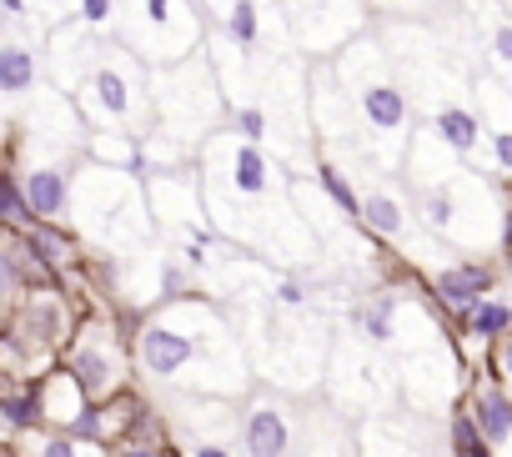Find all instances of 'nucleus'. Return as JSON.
<instances>
[{
	"mask_svg": "<svg viewBox=\"0 0 512 457\" xmlns=\"http://www.w3.org/2000/svg\"><path fill=\"white\" fill-rule=\"evenodd\" d=\"M497 372H502V382L512 387V332L502 337V347H497Z\"/></svg>",
	"mask_w": 512,
	"mask_h": 457,
	"instance_id": "c756f323",
	"label": "nucleus"
},
{
	"mask_svg": "<svg viewBox=\"0 0 512 457\" xmlns=\"http://www.w3.org/2000/svg\"><path fill=\"white\" fill-rule=\"evenodd\" d=\"M36 257L26 252V242H0V302L6 297H26Z\"/></svg>",
	"mask_w": 512,
	"mask_h": 457,
	"instance_id": "b1692460",
	"label": "nucleus"
},
{
	"mask_svg": "<svg viewBox=\"0 0 512 457\" xmlns=\"http://www.w3.org/2000/svg\"><path fill=\"white\" fill-rule=\"evenodd\" d=\"M16 337L21 347H36V352H51L71 337V307L66 297L56 292H26L21 307H16Z\"/></svg>",
	"mask_w": 512,
	"mask_h": 457,
	"instance_id": "dca6fc26",
	"label": "nucleus"
},
{
	"mask_svg": "<svg viewBox=\"0 0 512 457\" xmlns=\"http://www.w3.org/2000/svg\"><path fill=\"white\" fill-rule=\"evenodd\" d=\"M46 16H51V26H66L76 16V0H46Z\"/></svg>",
	"mask_w": 512,
	"mask_h": 457,
	"instance_id": "c85d7f7f",
	"label": "nucleus"
},
{
	"mask_svg": "<svg viewBox=\"0 0 512 457\" xmlns=\"http://www.w3.org/2000/svg\"><path fill=\"white\" fill-rule=\"evenodd\" d=\"M467 417H472V427H477V437H482V447H487L492 457H512V392L482 382V387L472 392Z\"/></svg>",
	"mask_w": 512,
	"mask_h": 457,
	"instance_id": "a211bd4d",
	"label": "nucleus"
},
{
	"mask_svg": "<svg viewBox=\"0 0 512 457\" xmlns=\"http://www.w3.org/2000/svg\"><path fill=\"white\" fill-rule=\"evenodd\" d=\"M297 447H302V457H362L357 432H352V422H347L337 407H317V412L302 422Z\"/></svg>",
	"mask_w": 512,
	"mask_h": 457,
	"instance_id": "6ab92c4d",
	"label": "nucleus"
},
{
	"mask_svg": "<svg viewBox=\"0 0 512 457\" xmlns=\"http://www.w3.org/2000/svg\"><path fill=\"white\" fill-rule=\"evenodd\" d=\"M477 96V116H482V151H487V171L512 181V81L477 71L472 81Z\"/></svg>",
	"mask_w": 512,
	"mask_h": 457,
	"instance_id": "ddd939ff",
	"label": "nucleus"
},
{
	"mask_svg": "<svg viewBox=\"0 0 512 457\" xmlns=\"http://www.w3.org/2000/svg\"><path fill=\"white\" fill-rule=\"evenodd\" d=\"M81 161H26L16 186H21V201L31 211V221H66L71 211V176H76Z\"/></svg>",
	"mask_w": 512,
	"mask_h": 457,
	"instance_id": "4468645a",
	"label": "nucleus"
},
{
	"mask_svg": "<svg viewBox=\"0 0 512 457\" xmlns=\"http://www.w3.org/2000/svg\"><path fill=\"white\" fill-rule=\"evenodd\" d=\"M46 76V51L26 31H0V101H26L41 91Z\"/></svg>",
	"mask_w": 512,
	"mask_h": 457,
	"instance_id": "2eb2a0df",
	"label": "nucleus"
},
{
	"mask_svg": "<svg viewBox=\"0 0 512 457\" xmlns=\"http://www.w3.org/2000/svg\"><path fill=\"white\" fill-rule=\"evenodd\" d=\"M352 191H357V216H362V232L372 242H392V247H417V211H412V196L402 186V171H387L377 161H352L342 166Z\"/></svg>",
	"mask_w": 512,
	"mask_h": 457,
	"instance_id": "1a4fd4ad",
	"label": "nucleus"
},
{
	"mask_svg": "<svg viewBox=\"0 0 512 457\" xmlns=\"http://www.w3.org/2000/svg\"><path fill=\"white\" fill-rule=\"evenodd\" d=\"M111 457H161V452L146 447V442H136V447H121V452H111Z\"/></svg>",
	"mask_w": 512,
	"mask_h": 457,
	"instance_id": "7c9ffc66",
	"label": "nucleus"
},
{
	"mask_svg": "<svg viewBox=\"0 0 512 457\" xmlns=\"http://www.w3.org/2000/svg\"><path fill=\"white\" fill-rule=\"evenodd\" d=\"M196 176H201L211 232L236 252H251L256 262L282 272H302L322 257L312 226L292 201V171L272 151L251 146L221 126L196 151Z\"/></svg>",
	"mask_w": 512,
	"mask_h": 457,
	"instance_id": "f257e3e1",
	"label": "nucleus"
},
{
	"mask_svg": "<svg viewBox=\"0 0 512 457\" xmlns=\"http://www.w3.org/2000/svg\"><path fill=\"white\" fill-rule=\"evenodd\" d=\"M126 367H131V357H126V347H121V337H116V327H111V322H101V317H96V322H86V327L76 332L71 357H66V372L81 382V392H86L91 402H101V397L121 392Z\"/></svg>",
	"mask_w": 512,
	"mask_h": 457,
	"instance_id": "9b49d317",
	"label": "nucleus"
},
{
	"mask_svg": "<svg viewBox=\"0 0 512 457\" xmlns=\"http://www.w3.org/2000/svg\"><path fill=\"white\" fill-rule=\"evenodd\" d=\"M71 106L81 111L86 131H126V136H151V66H141L126 46L106 41L86 81L71 91Z\"/></svg>",
	"mask_w": 512,
	"mask_h": 457,
	"instance_id": "423d86ee",
	"label": "nucleus"
},
{
	"mask_svg": "<svg viewBox=\"0 0 512 457\" xmlns=\"http://www.w3.org/2000/svg\"><path fill=\"white\" fill-rule=\"evenodd\" d=\"M332 76H337V86H342V96H347V106H352V116H357V126H362V136H367V146L377 156V166L402 171L407 146L417 136V111H412V101H407V91H402V81H397V71L387 61L382 36L362 31L352 46H342L332 56Z\"/></svg>",
	"mask_w": 512,
	"mask_h": 457,
	"instance_id": "20e7f679",
	"label": "nucleus"
},
{
	"mask_svg": "<svg viewBox=\"0 0 512 457\" xmlns=\"http://www.w3.org/2000/svg\"><path fill=\"white\" fill-rule=\"evenodd\" d=\"M66 216H71V226L86 242H96L101 252H111L121 262L151 252V237H156L141 176L96 166L86 156H81V166L71 176V211Z\"/></svg>",
	"mask_w": 512,
	"mask_h": 457,
	"instance_id": "39448f33",
	"label": "nucleus"
},
{
	"mask_svg": "<svg viewBox=\"0 0 512 457\" xmlns=\"http://www.w3.org/2000/svg\"><path fill=\"white\" fill-rule=\"evenodd\" d=\"M462 332L467 337H507L512 332V297H482L462 312Z\"/></svg>",
	"mask_w": 512,
	"mask_h": 457,
	"instance_id": "5701e85b",
	"label": "nucleus"
},
{
	"mask_svg": "<svg viewBox=\"0 0 512 457\" xmlns=\"http://www.w3.org/2000/svg\"><path fill=\"white\" fill-rule=\"evenodd\" d=\"M327 377H332V387H337L342 407H352V412H387V407H392V397H397V387H402V382H397L392 357H387L377 342H367L352 322L332 337Z\"/></svg>",
	"mask_w": 512,
	"mask_h": 457,
	"instance_id": "6e6552de",
	"label": "nucleus"
},
{
	"mask_svg": "<svg viewBox=\"0 0 512 457\" xmlns=\"http://www.w3.org/2000/svg\"><path fill=\"white\" fill-rule=\"evenodd\" d=\"M447 0H367V11L387 16V21H412V26H432L442 16Z\"/></svg>",
	"mask_w": 512,
	"mask_h": 457,
	"instance_id": "a878e982",
	"label": "nucleus"
},
{
	"mask_svg": "<svg viewBox=\"0 0 512 457\" xmlns=\"http://www.w3.org/2000/svg\"><path fill=\"white\" fill-rule=\"evenodd\" d=\"M131 362L151 382H166L176 392H201V397H221V392L236 397L251 377L236 322L206 297H176L151 307V317L136 327Z\"/></svg>",
	"mask_w": 512,
	"mask_h": 457,
	"instance_id": "f03ea898",
	"label": "nucleus"
},
{
	"mask_svg": "<svg viewBox=\"0 0 512 457\" xmlns=\"http://www.w3.org/2000/svg\"><path fill=\"white\" fill-rule=\"evenodd\" d=\"M297 56H337L367 31V0H277Z\"/></svg>",
	"mask_w": 512,
	"mask_h": 457,
	"instance_id": "9d476101",
	"label": "nucleus"
},
{
	"mask_svg": "<svg viewBox=\"0 0 512 457\" xmlns=\"http://www.w3.org/2000/svg\"><path fill=\"white\" fill-rule=\"evenodd\" d=\"M116 46H126L141 66L161 71L206 46V16L196 0H121Z\"/></svg>",
	"mask_w": 512,
	"mask_h": 457,
	"instance_id": "0eeeda50",
	"label": "nucleus"
},
{
	"mask_svg": "<svg viewBox=\"0 0 512 457\" xmlns=\"http://www.w3.org/2000/svg\"><path fill=\"white\" fill-rule=\"evenodd\" d=\"M452 457H492V452L482 447V437H477V427H472L467 412L452 417Z\"/></svg>",
	"mask_w": 512,
	"mask_h": 457,
	"instance_id": "bb28decb",
	"label": "nucleus"
},
{
	"mask_svg": "<svg viewBox=\"0 0 512 457\" xmlns=\"http://www.w3.org/2000/svg\"><path fill=\"white\" fill-rule=\"evenodd\" d=\"M402 186L412 196L417 226L442 242L452 257H487L502 247L507 211L487 171L467 166L457 151H447L427 126H417L407 161H402Z\"/></svg>",
	"mask_w": 512,
	"mask_h": 457,
	"instance_id": "7ed1b4c3",
	"label": "nucleus"
},
{
	"mask_svg": "<svg viewBox=\"0 0 512 457\" xmlns=\"http://www.w3.org/2000/svg\"><path fill=\"white\" fill-rule=\"evenodd\" d=\"M502 262H507V272H512V216H507V232H502Z\"/></svg>",
	"mask_w": 512,
	"mask_h": 457,
	"instance_id": "2f4dec72",
	"label": "nucleus"
},
{
	"mask_svg": "<svg viewBox=\"0 0 512 457\" xmlns=\"http://www.w3.org/2000/svg\"><path fill=\"white\" fill-rule=\"evenodd\" d=\"M357 447H362V457H432L427 442H422L412 427H397V422H387V417L367 422L362 437H357Z\"/></svg>",
	"mask_w": 512,
	"mask_h": 457,
	"instance_id": "4be33fe9",
	"label": "nucleus"
},
{
	"mask_svg": "<svg viewBox=\"0 0 512 457\" xmlns=\"http://www.w3.org/2000/svg\"><path fill=\"white\" fill-rule=\"evenodd\" d=\"M297 432H302V422L292 417V407L277 392H256L246 402V412L236 417V442L246 457H292Z\"/></svg>",
	"mask_w": 512,
	"mask_h": 457,
	"instance_id": "f8f14e48",
	"label": "nucleus"
},
{
	"mask_svg": "<svg viewBox=\"0 0 512 457\" xmlns=\"http://www.w3.org/2000/svg\"><path fill=\"white\" fill-rule=\"evenodd\" d=\"M502 6H507V16H512V0H502Z\"/></svg>",
	"mask_w": 512,
	"mask_h": 457,
	"instance_id": "473e14b6",
	"label": "nucleus"
},
{
	"mask_svg": "<svg viewBox=\"0 0 512 457\" xmlns=\"http://www.w3.org/2000/svg\"><path fill=\"white\" fill-rule=\"evenodd\" d=\"M86 161H96V166H111V171L146 176L141 136H126V131H86Z\"/></svg>",
	"mask_w": 512,
	"mask_h": 457,
	"instance_id": "412c9836",
	"label": "nucleus"
},
{
	"mask_svg": "<svg viewBox=\"0 0 512 457\" xmlns=\"http://www.w3.org/2000/svg\"><path fill=\"white\" fill-rule=\"evenodd\" d=\"M36 457H101V452L96 447H81L66 432H46V437H36Z\"/></svg>",
	"mask_w": 512,
	"mask_h": 457,
	"instance_id": "cd10ccee",
	"label": "nucleus"
},
{
	"mask_svg": "<svg viewBox=\"0 0 512 457\" xmlns=\"http://www.w3.org/2000/svg\"><path fill=\"white\" fill-rule=\"evenodd\" d=\"M26 252L36 257V267H66L71 262V237L56 226H26Z\"/></svg>",
	"mask_w": 512,
	"mask_h": 457,
	"instance_id": "393cba45",
	"label": "nucleus"
},
{
	"mask_svg": "<svg viewBox=\"0 0 512 457\" xmlns=\"http://www.w3.org/2000/svg\"><path fill=\"white\" fill-rule=\"evenodd\" d=\"M86 407H91V397L81 392V382H76L71 372H56V377H46V382L36 387V412H41V422H51V427H61V432H71Z\"/></svg>",
	"mask_w": 512,
	"mask_h": 457,
	"instance_id": "aec40b11",
	"label": "nucleus"
},
{
	"mask_svg": "<svg viewBox=\"0 0 512 457\" xmlns=\"http://www.w3.org/2000/svg\"><path fill=\"white\" fill-rule=\"evenodd\" d=\"M492 287H497V272L487 267V257H452L447 267L432 272V297H437L447 312H457V317H462L472 302L492 297Z\"/></svg>",
	"mask_w": 512,
	"mask_h": 457,
	"instance_id": "f3484780",
	"label": "nucleus"
}]
</instances>
